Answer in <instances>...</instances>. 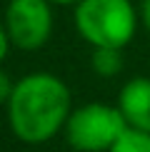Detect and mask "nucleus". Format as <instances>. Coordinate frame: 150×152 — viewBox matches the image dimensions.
Wrapping results in <instances>:
<instances>
[{
  "instance_id": "1",
  "label": "nucleus",
  "mask_w": 150,
  "mask_h": 152,
  "mask_svg": "<svg viewBox=\"0 0 150 152\" xmlns=\"http://www.w3.org/2000/svg\"><path fill=\"white\" fill-rule=\"evenodd\" d=\"M70 112V87L53 72H30L20 77L8 100L10 130L25 145H43L53 140L65 130Z\"/></svg>"
},
{
  "instance_id": "2",
  "label": "nucleus",
  "mask_w": 150,
  "mask_h": 152,
  "mask_svg": "<svg viewBox=\"0 0 150 152\" xmlns=\"http://www.w3.org/2000/svg\"><path fill=\"white\" fill-rule=\"evenodd\" d=\"M133 0H80L73 10L78 35L93 48H125L138 33Z\"/></svg>"
},
{
  "instance_id": "3",
  "label": "nucleus",
  "mask_w": 150,
  "mask_h": 152,
  "mask_svg": "<svg viewBox=\"0 0 150 152\" xmlns=\"http://www.w3.org/2000/svg\"><path fill=\"white\" fill-rule=\"evenodd\" d=\"M125 130L128 122L118 105L85 102L80 107H73L62 135L75 152H108L123 137Z\"/></svg>"
},
{
  "instance_id": "4",
  "label": "nucleus",
  "mask_w": 150,
  "mask_h": 152,
  "mask_svg": "<svg viewBox=\"0 0 150 152\" xmlns=\"http://www.w3.org/2000/svg\"><path fill=\"white\" fill-rule=\"evenodd\" d=\"M5 30L18 50H40L53 35V3L50 0H8L3 15Z\"/></svg>"
},
{
  "instance_id": "5",
  "label": "nucleus",
  "mask_w": 150,
  "mask_h": 152,
  "mask_svg": "<svg viewBox=\"0 0 150 152\" xmlns=\"http://www.w3.org/2000/svg\"><path fill=\"white\" fill-rule=\"evenodd\" d=\"M118 110L130 130L150 132V77H133L118 92Z\"/></svg>"
},
{
  "instance_id": "6",
  "label": "nucleus",
  "mask_w": 150,
  "mask_h": 152,
  "mask_svg": "<svg viewBox=\"0 0 150 152\" xmlns=\"http://www.w3.org/2000/svg\"><path fill=\"white\" fill-rule=\"evenodd\" d=\"M90 67L100 77H115L123 70V50L120 48H93Z\"/></svg>"
},
{
  "instance_id": "7",
  "label": "nucleus",
  "mask_w": 150,
  "mask_h": 152,
  "mask_svg": "<svg viewBox=\"0 0 150 152\" xmlns=\"http://www.w3.org/2000/svg\"><path fill=\"white\" fill-rule=\"evenodd\" d=\"M108 152H150V132H140V130L128 127L123 132V137Z\"/></svg>"
},
{
  "instance_id": "8",
  "label": "nucleus",
  "mask_w": 150,
  "mask_h": 152,
  "mask_svg": "<svg viewBox=\"0 0 150 152\" xmlns=\"http://www.w3.org/2000/svg\"><path fill=\"white\" fill-rule=\"evenodd\" d=\"M12 87H15V82L10 80V75L0 70V105H8V100L12 95Z\"/></svg>"
},
{
  "instance_id": "9",
  "label": "nucleus",
  "mask_w": 150,
  "mask_h": 152,
  "mask_svg": "<svg viewBox=\"0 0 150 152\" xmlns=\"http://www.w3.org/2000/svg\"><path fill=\"white\" fill-rule=\"evenodd\" d=\"M12 48L10 37H8V30H5V23L0 20V65H3V60L8 58V50Z\"/></svg>"
},
{
  "instance_id": "10",
  "label": "nucleus",
  "mask_w": 150,
  "mask_h": 152,
  "mask_svg": "<svg viewBox=\"0 0 150 152\" xmlns=\"http://www.w3.org/2000/svg\"><path fill=\"white\" fill-rule=\"evenodd\" d=\"M140 23H143V28H145L148 35H150V0H143L140 3Z\"/></svg>"
},
{
  "instance_id": "11",
  "label": "nucleus",
  "mask_w": 150,
  "mask_h": 152,
  "mask_svg": "<svg viewBox=\"0 0 150 152\" xmlns=\"http://www.w3.org/2000/svg\"><path fill=\"white\" fill-rule=\"evenodd\" d=\"M50 3H53V5H73V8H75L80 0H50Z\"/></svg>"
}]
</instances>
